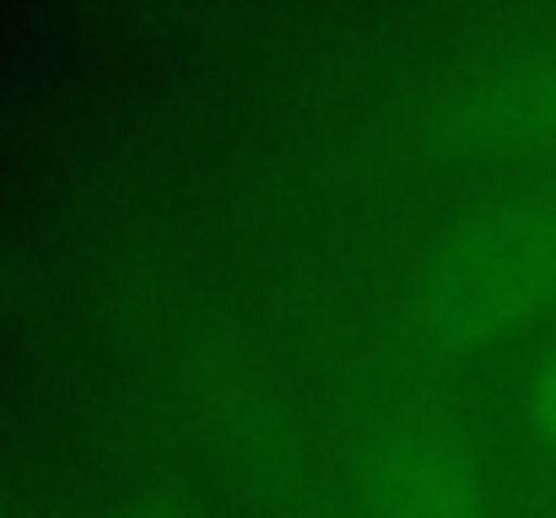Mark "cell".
<instances>
[{"instance_id":"1","label":"cell","mask_w":556,"mask_h":518,"mask_svg":"<svg viewBox=\"0 0 556 518\" xmlns=\"http://www.w3.org/2000/svg\"><path fill=\"white\" fill-rule=\"evenodd\" d=\"M546 416H552V427H556V367H552V378H546Z\"/></svg>"}]
</instances>
